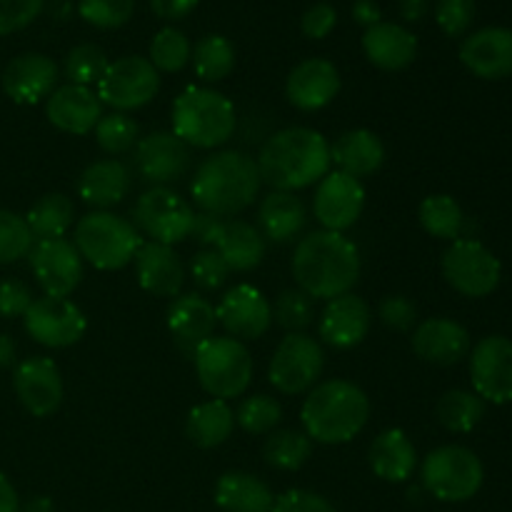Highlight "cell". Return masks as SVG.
Masks as SVG:
<instances>
[{"label": "cell", "instance_id": "cell-1", "mask_svg": "<svg viewBox=\"0 0 512 512\" xmlns=\"http://www.w3.org/2000/svg\"><path fill=\"white\" fill-rule=\"evenodd\" d=\"M293 278L310 298L333 300L350 293L360 278V253L350 238L315 230L300 238L293 253Z\"/></svg>", "mask_w": 512, "mask_h": 512}, {"label": "cell", "instance_id": "cell-2", "mask_svg": "<svg viewBox=\"0 0 512 512\" xmlns=\"http://www.w3.org/2000/svg\"><path fill=\"white\" fill-rule=\"evenodd\" d=\"M255 163L265 185L295 193L330 173V145L313 128H285L265 140Z\"/></svg>", "mask_w": 512, "mask_h": 512}, {"label": "cell", "instance_id": "cell-3", "mask_svg": "<svg viewBox=\"0 0 512 512\" xmlns=\"http://www.w3.org/2000/svg\"><path fill=\"white\" fill-rule=\"evenodd\" d=\"M260 185L263 180L253 155L243 150H223L198 165L190 183V195L203 213L225 218L250 208L258 198Z\"/></svg>", "mask_w": 512, "mask_h": 512}, {"label": "cell", "instance_id": "cell-4", "mask_svg": "<svg viewBox=\"0 0 512 512\" xmlns=\"http://www.w3.org/2000/svg\"><path fill=\"white\" fill-rule=\"evenodd\" d=\"M368 418V395L355 383L340 378L315 385L300 410L305 435L323 445L348 443L368 425Z\"/></svg>", "mask_w": 512, "mask_h": 512}, {"label": "cell", "instance_id": "cell-5", "mask_svg": "<svg viewBox=\"0 0 512 512\" xmlns=\"http://www.w3.org/2000/svg\"><path fill=\"white\" fill-rule=\"evenodd\" d=\"M173 133L193 148H218L235 133V108L213 88H185L173 103Z\"/></svg>", "mask_w": 512, "mask_h": 512}, {"label": "cell", "instance_id": "cell-6", "mask_svg": "<svg viewBox=\"0 0 512 512\" xmlns=\"http://www.w3.org/2000/svg\"><path fill=\"white\" fill-rule=\"evenodd\" d=\"M75 248L80 258L98 270H120L135 260L143 245L138 228L130 220L108 210L83 215L75 225Z\"/></svg>", "mask_w": 512, "mask_h": 512}, {"label": "cell", "instance_id": "cell-7", "mask_svg": "<svg viewBox=\"0 0 512 512\" xmlns=\"http://www.w3.org/2000/svg\"><path fill=\"white\" fill-rule=\"evenodd\" d=\"M423 488L443 503H465L483 488L485 468L478 455L463 445L430 450L420 468Z\"/></svg>", "mask_w": 512, "mask_h": 512}, {"label": "cell", "instance_id": "cell-8", "mask_svg": "<svg viewBox=\"0 0 512 512\" xmlns=\"http://www.w3.org/2000/svg\"><path fill=\"white\" fill-rule=\"evenodd\" d=\"M195 373L200 385L215 400L238 398L253 380V358L245 343L235 338H210L195 353Z\"/></svg>", "mask_w": 512, "mask_h": 512}, {"label": "cell", "instance_id": "cell-9", "mask_svg": "<svg viewBox=\"0 0 512 512\" xmlns=\"http://www.w3.org/2000/svg\"><path fill=\"white\" fill-rule=\"evenodd\" d=\"M133 220L138 233H145L153 243L175 245L190 238L195 210L175 190L155 185L138 198L133 208Z\"/></svg>", "mask_w": 512, "mask_h": 512}, {"label": "cell", "instance_id": "cell-10", "mask_svg": "<svg viewBox=\"0 0 512 512\" xmlns=\"http://www.w3.org/2000/svg\"><path fill=\"white\" fill-rule=\"evenodd\" d=\"M325 368V353L308 333H288L275 348L268 378L285 395L310 393Z\"/></svg>", "mask_w": 512, "mask_h": 512}, {"label": "cell", "instance_id": "cell-11", "mask_svg": "<svg viewBox=\"0 0 512 512\" xmlns=\"http://www.w3.org/2000/svg\"><path fill=\"white\" fill-rule=\"evenodd\" d=\"M443 275L465 298H485L500 285V260L478 240H453L443 255Z\"/></svg>", "mask_w": 512, "mask_h": 512}, {"label": "cell", "instance_id": "cell-12", "mask_svg": "<svg viewBox=\"0 0 512 512\" xmlns=\"http://www.w3.org/2000/svg\"><path fill=\"white\" fill-rule=\"evenodd\" d=\"M160 75L148 58L128 55L108 65L103 78L98 80V98L118 113L138 110L158 95Z\"/></svg>", "mask_w": 512, "mask_h": 512}, {"label": "cell", "instance_id": "cell-13", "mask_svg": "<svg viewBox=\"0 0 512 512\" xmlns=\"http://www.w3.org/2000/svg\"><path fill=\"white\" fill-rule=\"evenodd\" d=\"M23 320L30 338L45 348H70L88 330L83 310L73 300L53 298V295L35 298Z\"/></svg>", "mask_w": 512, "mask_h": 512}, {"label": "cell", "instance_id": "cell-14", "mask_svg": "<svg viewBox=\"0 0 512 512\" xmlns=\"http://www.w3.org/2000/svg\"><path fill=\"white\" fill-rule=\"evenodd\" d=\"M470 380L488 403H512V340L505 335L480 340L470 353Z\"/></svg>", "mask_w": 512, "mask_h": 512}, {"label": "cell", "instance_id": "cell-15", "mask_svg": "<svg viewBox=\"0 0 512 512\" xmlns=\"http://www.w3.org/2000/svg\"><path fill=\"white\" fill-rule=\"evenodd\" d=\"M28 258L30 270L45 295L68 298L83 280V258L70 240H38Z\"/></svg>", "mask_w": 512, "mask_h": 512}, {"label": "cell", "instance_id": "cell-16", "mask_svg": "<svg viewBox=\"0 0 512 512\" xmlns=\"http://www.w3.org/2000/svg\"><path fill=\"white\" fill-rule=\"evenodd\" d=\"M365 208V188L358 178L340 170L325 175L318 183L313 198V210L323 230L343 233L353 228Z\"/></svg>", "mask_w": 512, "mask_h": 512}, {"label": "cell", "instance_id": "cell-17", "mask_svg": "<svg viewBox=\"0 0 512 512\" xmlns=\"http://www.w3.org/2000/svg\"><path fill=\"white\" fill-rule=\"evenodd\" d=\"M215 315H218V323L228 330L230 338L240 340V343L263 338L273 325V305L258 288L248 283L230 288L220 298Z\"/></svg>", "mask_w": 512, "mask_h": 512}, {"label": "cell", "instance_id": "cell-18", "mask_svg": "<svg viewBox=\"0 0 512 512\" xmlns=\"http://www.w3.org/2000/svg\"><path fill=\"white\" fill-rule=\"evenodd\" d=\"M13 388L23 408L35 418H48L63 403V378L58 365L45 355H33L15 365Z\"/></svg>", "mask_w": 512, "mask_h": 512}, {"label": "cell", "instance_id": "cell-19", "mask_svg": "<svg viewBox=\"0 0 512 512\" xmlns=\"http://www.w3.org/2000/svg\"><path fill=\"white\" fill-rule=\"evenodd\" d=\"M135 165L143 180L168 188V183H175L188 173L190 150L173 130H158L138 140Z\"/></svg>", "mask_w": 512, "mask_h": 512}, {"label": "cell", "instance_id": "cell-20", "mask_svg": "<svg viewBox=\"0 0 512 512\" xmlns=\"http://www.w3.org/2000/svg\"><path fill=\"white\" fill-rule=\"evenodd\" d=\"M373 325V310L363 298L353 293L328 300L323 318L318 323V335L325 345L335 350H350L363 343Z\"/></svg>", "mask_w": 512, "mask_h": 512}, {"label": "cell", "instance_id": "cell-21", "mask_svg": "<svg viewBox=\"0 0 512 512\" xmlns=\"http://www.w3.org/2000/svg\"><path fill=\"white\" fill-rule=\"evenodd\" d=\"M218 325L215 305L198 293H185L170 303L168 328L185 358H195L198 348L208 343Z\"/></svg>", "mask_w": 512, "mask_h": 512}, {"label": "cell", "instance_id": "cell-22", "mask_svg": "<svg viewBox=\"0 0 512 512\" xmlns=\"http://www.w3.org/2000/svg\"><path fill=\"white\" fill-rule=\"evenodd\" d=\"M460 60L483 80H503L512 75V30L490 25L475 30L460 45Z\"/></svg>", "mask_w": 512, "mask_h": 512}, {"label": "cell", "instance_id": "cell-23", "mask_svg": "<svg viewBox=\"0 0 512 512\" xmlns=\"http://www.w3.org/2000/svg\"><path fill=\"white\" fill-rule=\"evenodd\" d=\"M340 93V73L330 60L308 58L295 65L285 83V95L290 105L298 110L313 113V110L325 108Z\"/></svg>", "mask_w": 512, "mask_h": 512}, {"label": "cell", "instance_id": "cell-24", "mask_svg": "<svg viewBox=\"0 0 512 512\" xmlns=\"http://www.w3.org/2000/svg\"><path fill=\"white\" fill-rule=\"evenodd\" d=\"M45 115L58 130L70 135L93 133L98 120L103 118V103L98 93L85 85H60L48 95Z\"/></svg>", "mask_w": 512, "mask_h": 512}, {"label": "cell", "instance_id": "cell-25", "mask_svg": "<svg viewBox=\"0 0 512 512\" xmlns=\"http://www.w3.org/2000/svg\"><path fill=\"white\" fill-rule=\"evenodd\" d=\"M58 83V65L43 53H23L3 70V90L20 105H35L48 98Z\"/></svg>", "mask_w": 512, "mask_h": 512}, {"label": "cell", "instance_id": "cell-26", "mask_svg": "<svg viewBox=\"0 0 512 512\" xmlns=\"http://www.w3.org/2000/svg\"><path fill=\"white\" fill-rule=\"evenodd\" d=\"M135 275L145 293L158 298H178L185 285V265L173 245L143 243L135 253Z\"/></svg>", "mask_w": 512, "mask_h": 512}, {"label": "cell", "instance_id": "cell-27", "mask_svg": "<svg viewBox=\"0 0 512 512\" xmlns=\"http://www.w3.org/2000/svg\"><path fill=\"white\" fill-rule=\"evenodd\" d=\"M413 350L425 363L448 368L470 353V333L450 318H428L415 328Z\"/></svg>", "mask_w": 512, "mask_h": 512}, {"label": "cell", "instance_id": "cell-28", "mask_svg": "<svg viewBox=\"0 0 512 512\" xmlns=\"http://www.w3.org/2000/svg\"><path fill=\"white\" fill-rule=\"evenodd\" d=\"M365 58L380 70H405L418 55V38L408 28L380 20L363 33Z\"/></svg>", "mask_w": 512, "mask_h": 512}, {"label": "cell", "instance_id": "cell-29", "mask_svg": "<svg viewBox=\"0 0 512 512\" xmlns=\"http://www.w3.org/2000/svg\"><path fill=\"white\" fill-rule=\"evenodd\" d=\"M330 163H335V168L345 175H353L358 180L368 178L383 168L385 145L373 130H348L330 145Z\"/></svg>", "mask_w": 512, "mask_h": 512}, {"label": "cell", "instance_id": "cell-30", "mask_svg": "<svg viewBox=\"0 0 512 512\" xmlns=\"http://www.w3.org/2000/svg\"><path fill=\"white\" fill-rule=\"evenodd\" d=\"M368 463L370 470L380 480H385V483H405L408 478H413L415 465H418V453H415L413 440L403 430L390 428L383 430L373 440Z\"/></svg>", "mask_w": 512, "mask_h": 512}, {"label": "cell", "instance_id": "cell-31", "mask_svg": "<svg viewBox=\"0 0 512 512\" xmlns=\"http://www.w3.org/2000/svg\"><path fill=\"white\" fill-rule=\"evenodd\" d=\"M130 190V170L120 160H95L80 173L78 195L95 210H108L118 205Z\"/></svg>", "mask_w": 512, "mask_h": 512}, {"label": "cell", "instance_id": "cell-32", "mask_svg": "<svg viewBox=\"0 0 512 512\" xmlns=\"http://www.w3.org/2000/svg\"><path fill=\"white\" fill-rule=\"evenodd\" d=\"M305 223H308V213H305L303 200L295 193L273 190L258 208V230L263 233V238L273 240V243L295 240L303 233Z\"/></svg>", "mask_w": 512, "mask_h": 512}, {"label": "cell", "instance_id": "cell-33", "mask_svg": "<svg viewBox=\"0 0 512 512\" xmlns=\"http://www.w3.org/2000/svg\"><path fill=\"white\" fill-rule=\"evenodd\" d=\"M215 505L223 512H270L275 505L273 490L253 473L230 470L215 483Z\"/></svg>", "mask_w": 512, "mask_h": 512}, {"label": "cell", "instance_id": "cell-34", "mask_svg": "<svg viewBox=\"0 0 512 512\" xmlns=\"http://www.w3.org/2000/svg\"><path fill=\"white\" fill-rule=\"evenodd\" d=\"M230 273H248L258 268L265 258V238L255 225L245 220H225L223 235L215 245Z\"/></svg>", "mask_w": 512, "mask_h": 512}, {"label": "cell", "instance_id": "cell-35", "mask_svg": "<svg viewBox=\"0 0 512 512\" xmlns=\"http://www.w3.org/2000/svg\"><path fill=\"white\" fill-rule=\"evenodd\" d=\"M235 430V413L225 400H208L195 405L188 413L185 435L193 445L203 450H213L223 445Z\"/></svg>", "mask_w": 512, "mask_h": 512}, {"label": "cell", "instance_id": "cell-36", "mask_svg": "<svg viewBox=\"0 0 512 512\" xmlns=\"http://www.w3.org/2000/svg\"><path fill=\"white\" fill-rule=\"evenodd\" d=\"M30 233L38 240H53L65 238L75 223V208L73 200L63 193H48L28 210L25 215Z\"/></svg>", "mask_w": 512, "mask_h": 512}, {"label": "cell", "instance_id": "cell-37", "mask_svg": "<svg viewBox=\"0 0 512 512\" xmlns=\"http://www.w3.org/2000/svg\"><path fill=\"white\" fill-rule=\"evenodd\" d=\"M435 418L450 433H470L485 418V400L470 390H448L435 405Z\"/></svg>", "mask_w": 512, "mask_h": 512}, {"label": "cell", "instance_id": "cell-38", "mask_svg": "<svg viewBox=\"0 0 512 512\" xmlns=\"http://www.w3.org/2000/svg\"><path fill=\"white\" fill-rule=\"evenodd\" d=\"M195 75L205 83H218L225 80L235 68V45L225 35H205L195 43L193 55Z\"/></svg>", "mask_w": 512, "mask_h": 512}, {"label": "cell", "instance_id": "cell-39", "mask_svg": "<svg viewBox=\"0 0 512 512\" xmlns=\"http://www.w3.org/2000/svg\"><path fill=\"white\" fill-rule=\"evenodd\" d=\"M420 225L425 233L440 240H458L465 228V213L460 203L450 195H428L418 210Z\"/></svg>", "mask_w": 512, "mask_h": 512}, {"label": "cell", "instance_id": "cell-40", "mask_svg": "<svg viewBox=\"0 0 512 512\" xmlns=\"http://www.w3.org/2000/svg\"><path fill=\"white\" fill-rule=\"evenodd\" d=\"M313 455V440L300 430H273L263 445V458L270 468L300 470Z\"/></svg>", "mask_w": 512, "mask_h": 512}, {"label": "cell", "instance_id": "cell-41", "mask_svg": "<svg viewBox=\"0 0 512 512\" xmlns=\"http://www.w3.org/2000/svg\"><path fill=\"white\" fill-rule=\"evenodd\" d=\"M193 45L178 28H163L150 40V63L158 73H178L190 63Z\"/></svg>", "mask_w": 512, "mask_h": 512}, {"label": "cell", "instance_id": "cell-42", "mask_svg": "<svg viewBox=\"0 0 512 512\" xmlns=\"http://www.w3.org/2000/svg\"><path fill=\"white\" fill-rule=\"evenodd\" d=\"M283 420V408L270 395H250L235 410V423L250 435H270Z\"/></svg>", "mask_w": 512, "mask_h": 512}, {"label": "cell", "instance_id": "cell-43", "mask_svg": "<svg viewBox=\"0 0 512 512\" xmlns=\"http://www.w3.org/2000/svg\"><path fill=\"white\" fill-rule=\"evenodd\" d=\"M93 133L100 148L110 155L128 153L138 143V125H135V120L128 113H118V110L103 115Z\"/></svg>", "mask_w": 512, "mask_h": 512}, {"label": "cell", "instance_id": "cell-44", "mask_svg": "<svg viewBox=\"0 0 512 512\" xmlns=\"http://www.w3.org/2000/svg\"><path fill=\"white\" fill-rule=\"evenodd\" d=\"M110 60L105 55L103 48L93 43H83V45H75L73 50L68 53L65 58V75L73 85H98V80L103 78L105 70H108Z\"/></svg>", "mask_w": 512, "mask_h": 512}, {"label": "cell", "instance_id": "cell-45", "mask_svg": "<svg viewBox=\"0 0 512 512\" xmlns=\"http://www.w3.org/2000/svg\"><path fill=\"white\" fill-rule=\"evenodd\" d=\"M313 315V298L300 288L283 290L273 305L275 323L288 333H305V328H310V323H313Z\"/></svg>", "mask_w": 512, "mask_h": 512}, {"label": "cell", "instance_id": "cell-46", "mask_svg": "<svg viewBox=\"0 0 512 512\" xmlns=\"http://www.w3.org/2000/svg\"><path fill=\"white\" fill-rule=\"evenodd\" d=\"M33 245L35 238L23 215L13 213V210H0V265L28 258Z\"/></svg>", "mask_w": 512, "mask_h": 512}, {"label": "cell", "instance_id": "cell-47", "mask_svg": "<svg viewBox=\"0 0 512 512\" xmlns=\"http://www.w3.org/2000/svg\"><path fill=\"white\" fill-rule=\"evenodd\" d=\"M78 13L100 30L123 28L135 13V0H80Z\"/></svg>", "mask_w": 512, "mask_h": 512}, {"label": "cell", "instance_id": "cell-48", "mask_svg": "<svg viewBox=\"0 0 512 512\" xmlns=\"http://www.w3.org/2000/svg\"><path fill=\"white\" fill-rule=\"evenodd\" d=\"M230 268L223 260V255L215 248H203L200 253L193 255L190 260V278L205 293H213V290H220L228 280Z\"/></svg>", "mask_w": 512, "mask_h": 512}, {"label": "cell", "instance_id": "cell-49", "mask_svg": "<svg viewBox=\"0 0 512 512\" xmlns=\"http://www.w3.org/2000/svg\"><path fill=\"white\" fill-rule=\"evenodd\" d=\"M435 20L445 35L460 38L463 33H468L475 20V0H438Z\"/></svg>", "mask_w": 512, "mask_h": 512}, {"label": "cell", "instance_id": "cell-50", "mask_svg": "<svg viewBox=\"0 0 512 512\" xmlns=\"http://www.w3.org/2000/svg\"><path fill=\"white\" fill-rule=\"evenodd\" d=\"M45 0H0V35L28 28L43 10Z\"/></svg>", "mask_w": 512, "mask_h": 512}, {"label": "cell", "instance_id": "cell-51", "mask_svg": "<svg viewBox=\"0 0 512 512\" xmlns=\"http://www.w3.org/2000/svg\"><path fill=\"white\" fill-rule=\"evenodd\" d=\"M378 315L385 328L398 330V333H408L418 323V308L405 295H388V298H383Z\"/></svg>", "mask_w": 512, "mask_h": 512}, {"label": "cell", "instance_id": "cell-52", "mask_svg": "<svg viewBox=\"0 0 512 512\" xmlns=\"http://www.w3.org/2000/svg\"><path fill=\"white\" fill-rule=\"evenodd\" d=\"M33 300V293L25 283L13 278L0 280V318H23Z\"/></svg>", "mask_w": 512, "mask_h": 512}, {"label": "cell", "instance_id": "cell-53", "mask_svg": "<svg viewBox=\"0 0 512 512\" xmlns=\"http://www.w3.org/2000/svg\"><path fill=\"white\" fill-rule=\"evenodd\" d=\"M270 512H338L323 495L310 493V490H288L280 498H275V505Z\"/></svg>", "mask_w": 512, "mask_h": 512}, {"label": "cell", "instance_id": "cell-54", "mask_svg": "<svg viewBox=\"0 0 512 512\" xmlns=\"http://www.w3.org/2000/svg\"><path fill=\"white\" fill-rule=\"evenodd\" d=\"M335 23H338V13L330 3H315L313 8H308L300 20V28H303L305 38L310 40H323L333 33Z\"/></svg>", "mask_w": 512, "mask_h": 512}, {"label": "cell", "instance_id": "cell-55", "mask_svg": "<svg viewBox=\"0 0 512 512\" xmlns=\"http://www.w3.org/2000/svg\"><path fill=\"white\" fill-rule=\"evenodd\" d=\"M223 228H225V220L220 218V215L195 213L193 228H190V238H193L195 243L205 245V248H215L220 235H223Z\"/></svg>", "mask_w": 512, "mask_h": 512}, {"label": "cell", "instance_id": "cell-56", "mask_svg": "<svg viewBox=\"0 0 512 512\" xmlns=\"http://www.w3.org/2000/svg\"><path fill=\"white\" fill-rule=\"evenodd\" d=\"M200 0H150V8L163 20H180L198 8Z\"/></svg>", "mask_w": 512, "mask_h": 512}, {"label": "cell", "instance_id": "cell-57", "mask_svg": "<svg viewBox=\"0 0 512 512\" xmlns=\"http://www.w3.org/2000/svg\"><path fill=\"white\" fill-rule=\"evenodd\" d=\"M353 18L363 28H373V25H378L383 20V13H380V5L375 0H355Z\"/></svg>", "mask_w": 512, "mask_h": 512}, {"label": "cell", "instance_id": "cell-58", "mask_svg": "<svg viewBox=\"0 0 512 512\" xmlns=\"http://www.w3.org/2000/svg\"><path fill=\"white\" fill-rule=\"evenodd\" d=\"M0 512H20L18 493L3 473H0Z\"/></svg>", "mask_w": 512, "mask_h": 512}, {"label": "cell", "instance_id": "cell-59", "mask_svg": "<svg viewBox=\"0 0 512 512\" xmlns=\"http://www.w3.org/2000/svg\"><path fill=\"white\" fill-rule=\"evenodd\" d=\"M428 10H430V0H400V15H403L408 23L423 20Z\"/></svg>", "mask_w": 512, "mask_h": 512}, {"label": "cell", "instance_id": "cell-60", "mask_svg": "<svg viewBox=\"0 0 512 512\" xmlns=\"http://www.w3.org/2000/svg\"><path fill=\"white\" fill-rule=\"evenodd\" d=\"M15 353H18L15 340L10 335L0 333V368H10L15 363Z\"/></svg>", "mask_w": 512, "mask_h": 512}, {"label": "cell", "instance_id": "cell-61", "mask_svg": "<svg viewBox=\"0 0 512 512\" xmlns=\"http://www.w3.org/2000/svg\"><path fill=\"white\" fill-rule=\"evenodd\" d=\"M23 512H53V500L45 498V495H38V498H30L25 503V508H20Z\"/></svg>", "mask_w": 512, "mask_h": 512}]
</instances>
